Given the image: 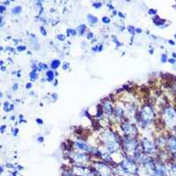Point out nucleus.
<instances>
[{
  "instance_id": "obj_2",
  "label": "nucleus",
  "mask_w": 176,
  "mask_h": 176,
  "mask_svg": "<svg viewBox=\"0 0 176 176\" xmlns=\"http://www.w3.org/2000/svg\"><path fill=\"white\" fill-rule=\"evenodd\" d=\"M138 121L140 123V125L143 128L151 125L155 120V112L152 107L149 104L144 105L141 108L140 111L138 112Z\"/></svg>"
},
{
  "instance_id": "obj_40",
  "label": "nucleus",
  "mask_w": 176,
  "mask_h": 176,
  "mask_svg": "<svg viewBox=\"0 0 176 176\" xmlns=\"http://www.w3.org/2000/svg\"><path fill=\"white\" fill-rule=\"evenodd\" d=\"M6 49H7L8 51H10V52H14V51H15V48H12V47H10V46H7V47H6Z\"/></svg>"
},
{
  "instance_id": "obj_39",
  "label": "nucleus",
  "mask_w": 176,
  "mask_h": 176,
  "mask_svg": "<svg viewBox=\"0 0 176 176\" xmlns=\"http://www.w3.org/2000/svg\"><path fill=\"white\" fill-rule=\"evenodd\" d=\"M33 87V85H32V83L31 82H29V83H26V89H31Z\"/></svg>"
},
{
  "instance_id": "obj_21",
  "label": "nucleus",
  "mask_w": 176,
  "mask_h": 176,
  "mask_svg": "<svg viewBox=\"0 0 176 176\" xmlns=\"http://www.w3.org/2000/svg\"><path fill=\"white\" fill-rule=\"evenodd\" d=\"M103 50V45L102 44H97L96 46L92 48V51L93 52H101Z\"/></svg>"
},
{
  "instance_id": "obj_31",
  "label": "nucleus",
  "mask_w": 176,
  "mask_h": 176,
  "mask_svg": "<svg viewBox=\"0 0 176 176\" xmlns=\"http://www.w3.org/2000/svg\"><path fill=\"white\" fill-rule=\"evenodd\" d=\"M160 61L164 63H167L168 61V57H167V54H162L161 55V57H160Z\"/></svg>"
},
{
  "instance_id": "obj_49",
  "label": "nucleus",
  "mask_w": 176,
  "mask_h": 176,
  "mask_svg": "<svg viewBox=\"0 0 176 176\" xmlns=\"http://www.w3.org/2000/svg\"><path fill=\"white\" fill-rule=\"evenodd\" d=\"M10 3H11L10 1H5V2H3V4H7L8 5V4H10Z\"/></svg>"
},
{
  "instance_id": "obj_12",
  "label": "nucleus",
  "mask_w": 176,
  "mask_h": 176,
  "mask_svg": "<svg viewBox=\"0 0 176 176\" xmlns=\"http://www.w3.org/2000/svg\"><path fill=\"white\" fill-rule=\"evenodd\" d=\"M153 23L156 25V26H159L160 27H164L165 26V24H166V19H160V17L158 16H155L153 19Z\"/></svg>"
},
{
  "instance_id": "obj_30",
  "label": "nucleus",
  "mask_w": 176,
  "mask_h": 176,
  "mask_svg": "<svg viewBox=\"0 0 176 176\" xmlns=\"http://www.w3.org/2000/svg\"><path fill=\"white\" fill-rule=\"evenodd\" d=\"M26 49V46H25V45H19V46H18L17 48H16V50H17L18 52H23V51H25Z\"/></svg>"
},
{
  "instance_id": "obj_47",
  "label": "nucleus",
  "mask_w": 176,
  "mask_h": 176,
  "mask_svg": "<svg viewBox=\"0 0 176 176\" xmlns=\"http://www.w3.org/2000/svg\"><path fill=\"white\" fill-rule=\"evenodd\" d=\"M118 16H119V17H121V18H123V19H124V18H125V15H123V12H121V11H119V12H118Z\"/></svg>"
},
{
  "instance_id": "obj_34",
  "label": "nucleus",
  "mask_w": 176,
  "mask_h": 176,
  "mask_svg": "<svg viewBox=\"0 0 176 176\" xmlns=\"http://www.w3.org/2000/svg\"><path fill=\"white\" fill-rule=\"evenodd\" d=\"M62 67H63V70H64V71H67V70H69V69H70V63H67V62H65V63H63Z\"/></svg>"
},
{
  "instance_id": "obj_18",
  "label": "nucleus",
  "mask_w": 176,
  "mask_h": 176,
  "mask_svg": "<svg viewBox=\"0 0 176 176\" xmlns=\"http://www.w3.org/2000/svg\"><path fill=\"white\" fill-rule=\"evenodd\" d=\"M156 145H158L159 146H167V139L164 137H160L157 140H156Z\"/></svg>"
},
{
  "instance_id": "obj_22",
  "label": "nucleus",
  "mask_w": 176,
  "mask_h": 176,
  "mask_svg": "<svg viewBox=\"0 0 176 176\" xmlns=\"http://www.w3.org/2000/svg\"><path fill=\"white\" fill-rule=\"evenodd\" d=\"M48 65L44 63H38V71H48Z\"/></svg>"
},
{
  "instance_id": "obj_26",
  "label": "nucleus",
  "mask_w": 176,
  "mask_h": 176,
  "mask_svg": "<svg viewBox=\"0 0 176 176\" xmlns=\"http://www.w3.org/2000/svg\"><path fill=\"white\" fill-rule=\"evenodd\" d=\"M112 40H113V42H115V44L116 45V47H120V46H122L121 41L118 40V38H117L115 35H113V36H112Z\"/></svg>"
},
{
  "instance_id": "obj_6",
  "label": "nucleus",
  "mask_w": 176,
  "mask_h": 176,
  "mask_svg": "<svg viewBox=\"0 0 176 176\" xmlns=\"http://www.w3.org/2000/svg\"><path fill=\"white\" fill-rule=\"evenodd\" d=\"M73 147L81 152H86V153H88V154H92V155H94L95 153V151L97 148H94L90 144H88L86 141L83 140V139H76L73 141Z\"/></svg>"
},
{
  "instance_id": "obj_3",
  "label": "nucleus",
  "mask_w": 176,
  "mask_h": 176,
  "mask_svg": "<svg viewBox=\"0 0 176 176\" xmlns=\"http://www.w3.org/2000/svg\"><path fill=\"white\" fill-rule=\"evenodd\" d=\"M140 149H142L143 152L148 156L154 155L157 153V145L156 143L148 137H142L139 141Z\"/></svg>"
},
{
  "instance_id": "obj_17",
  "label": "nucleus",
  "mask_w": 176,
  "mask_h": 176,
  "mask_svg": "<svg viewBox=\"0 0 176 176\" xmlns=\"http://www.w3.org/2000/svg\"><path fill=\"white\" fill-rule=\"evenodd\" d=\"M29 78H30V80H31L32 82L38 80V78H39L38 72H37L36 71H31L30 73H29Z\"/></svg>"
},
{
  "instance_id": "obj_10",
  "label": "nucleus",
  "mask_w": 176,
  "mask_h": 176,
  "mask_svg": "<svg viewBox=\"0 0 176 176\" xmlns=\"http://www.w3.org/2000/svg\"><path fill=\"white\" fill-rule=\"evenodd\" d=\"M167 147L168 151L173 152L174 154L176 153V136L170 135L167 138Z\"/></svg>"
},
{
  "instance_id": "obj_52",
  "label": "nucleus",
  "mask_w": 176,
  "mask_h": 176,
  "mask_svg": "<svg viewBox=\"0 0 176 176\" xmlns=\"http://www.w3.org/2000/svg\"><path fill=\"white\" fill-rule=\"evenodd\" d=\"M0 68H1V70H2V71H4V70H5V67H4V66H1Z\"/></svg>"
},
{
  "instance_id": "obj_46",
  "label": "nucleus",
  "mask_w": 176,
  "mask_h": 176,
  "mask_svg": "<svg viewBox=\"0 0 176 176\" xmlns=\"http://www.w3.org/2000/svg\"><path fill=\"white\" fill-rule=\"evenodd\" d=\"M108 5L109 6V9H110L111 11H114V10H115V7H114V5H112V4H111V3H108Z\"/></svg>"
},
{
  "instance_id": "obj_41",
  "label": "nucleus",
  "mask_w": 176,
  "mask_h": 176,
  "mask_svg": "<svg viewBox=\"0 0 176 176\" xmlns=\"http://www.w3.org/2000/svg\"><path fill=\"white\" fill-rule=\"evenodd\" d=\"M18 88H19V85H18L17 83L13 84V86H12V90H13V91H17Z\"/></svg>"
},
{
  "instance_id": "obj_51",
  "label": "nucleus",
  "mask_w": 176,
  "mask_h": 176,
  "mask_svg": "<svg viewBox=\"0 0 176 176\" xmlns=\"http://www.w3.org/2000/svg\"><path fill=\"white\" fill-rule=\"evenodd\" d=\"M4 166H1V174H3L4 173Z\"/></svg>"
},
{
  "instance_id": "obj_32",
  "label": "nucleus",
  "mask_w": 176,
  "mask_h": 176,
  "mask_svg": "<svg viewBox=\"0 0 176 176\" xmlns=\"http://www.w3.org/2000/svg\"><path fill=\"white\" fill-rule=\"evenodd\" d=\"M40 32H41V33L43 35V36H47V30H46V28L44 27V26H41L40 27Z\"/></svg>"
},
{
  "instance_id": "obj_33",
  "label": "nucleus",
  "mask_w": 176,
  "mask_h": 176,
  "mask_svg": "<svg viewBox=\"0 0 176 176\" xmlns=\"http://www.w3.org/2000/svg\"><path fill=\"white\" fill-rule=\"evenodd\" d=\"M148 13L152 16H157V10L156 9H149Z\"/></svg>"
},
{
  "instance_id": "obj_8",
  "label": "nucleus",
  "mask_w": 176,
  "mask_h": 176,
  "mask_svg": "<svg viewBox=\"0 0 176 176\" xmlns=\"http://www.w3.org/2000/svg\"><path fill=\"white\" fill-rule=\"evenodd\" d=\"M71 160H73V162L76 165L86 166L90 162L91 157H90V154H88V153L76 152H73V154L71 155Z\"/></svg>"
},
{
  "instance_id": "obj_38",
  "label": "nucleus",
  "mask_w": 176,
  "mask_h": 176,
  "mask_svg": "<svg viewBox=\"0 0 176 176\" xmlns=\"http://www.w3.org/2000/svg\"><path fill=\"white\" fill-rule=\"evenodd\" d=\"M37 141H38V143L41 144V143L44 142V138H43V137H38V138H37Z\"/></svg>"
},
{
  "instance_id": "obj_24",
  "label": "nucleus",
  "mask_w": 176,
  "mask_h": 176,
  "mask_svg": "<svg viewBox=\"0 0 176 176\" xmlns=\"http://www.w3.org/2000/svg\"><path fill=\"white\" fill-rule=\"evenodd\" d=\"M4 112H10L11 111V104L7 100L4 102Z\"/></svg>"
},
{
  "instance_id": "obj_35",
  "label": "nucleus",
  "mask_w": 176,
  "mask_h": 176,
  "mask_svg": "<svg viewBox=\"0 0 176 176\" xmlns=\"http://www.w3.org/2000/svg\"><path fill=\"white\" fill-rule=\"evenodd\" d=\"M86 38L88 40H93L94 38V33L93 32H88L87 33V35H86Z\"/></svg>"
},
{
  "instance_id": "obj_36",
  "label": "nucleus",
  "mask_w": 176,
  "mask_h": 176,
  "mask_svg": "<svg viewBox=\"0 0 176 176\" xmlns=\"http://www.w3.org/2000/svg\"><path fill=\"white\" fill-rule=\"evenodd\" d=\"M6 11V6L5 5H4L3 4H0V13L1 14H3L4 11Z\"/></svg>"
},
{
  "instance_id": "obj_1",
  "label": "nucleus",
  "mask_w": 176,
  "mask_h": 176,
  "mask_svg": "<svg viewBox=\"0 0 176 176\" xmlns=\"http://www.w3.org/2000/svg\"><path fill=\"white\" fill-rule=\"evenodd\" d=\"M122 149L124 152V155L133 158L138 152H139L140 143L134 137H125L122 139Z\"/></svg>"
},
{
  "instance_id": "obj_11",
  "label": "nucleus",
  "mask_w": 176,
  "mask_h": 176,
  "mask_svg": "<svg viewBox=\"0 0 176 176\" xmlns=\"http://www.w3.org/2000/svg\"><path fill=\"white\" fill-rule=\"evenodd\" d=\"M115 118L117 120V121H123V119L124 118V115H125V110L123 107L117 105L115 108V110H114V115Z\"/></svg>"
},
{
  "instance_id": "obj_5",
  "label": "nucleus",
  "mask_w": 176,
  "mask_h": 176,
  "mask_svg": "<svg viewBox=\"0 0 176 176\" xmlns=\"http://www.w3.org/2000/svg\"><path fill=\"white\" fill-rule=\"evenodd\" d=\"M93 167L95 169L99 176H115V171L114 170L115 168L104 161L93 162Z\"/></svg>"
},
{
  "instance_id": "obj_45",
  "label": "nucleus",
  "mask_w": 176,
  "mask_h": 176,
  "mask_svg": "<svg viewBox=\"0 0 176 176\" xmlns=\"http://www.w3.org/2000/svg\"><path fill=\"white\" fill-rule=\"evenodd\" d=\"M143 32V30L141 29V28H139V27H137L136 28V33H141Z\"/></svg>"
},
{
  "instance_id": "obj_23",
  "label": "nucleus",
  "mask_w": 176,
  "mask_h": 176,
  "mask_svg": "<svg viewBox=\"0 0 176 176\" xmlns=\"http://www.w3.org/2000/svg\"><path fill=\"white\" fill-rule=\"evenodd\" d=\"M126 29H127V31L130 33V34H132L133 36H134V34L136 33V27L134 26H128L127 27H126Z\"/></svg>"
},
{
  "instance_id": "obj_54",
  "label": "nucleus",
  "mask_w": 176,
  "mask_h": 176,
  "mask_svg": "<svg viewBox=\"0 0 176 176\" xmlns=\"http://www.w3.org/2000/svg\"><path fill=\"white\" fill-rule=\"evenodd\" d=\"M173 58L176 59V54H175V53H173Z\"/></svg>"
},
{
  "instance_id": "obj_44",
  "label": "nucleus",
  "mask_w": 176,
  "mask_h": 176,
  "mask_svg": "<svg viewBox=\"0 0 176 176\" xmlns=\"http://www.w3.org/2000/svg\"><path fill=\"white\" fill-rule=\"evenodd\" d=\"M168 62L171 63L172 64H175L176 63V59H175V58H169V59H168Z\"/></svg>"
},
{
  "instance_id": "obj_27",
  "label": "nucleus",
  "mask_w": 176,
  "mask_h": 176,
  "mask_svg": "<svg viewBox=\"0 0 176 176\" xmlns=\"http://www.w3.org/2000/svg\"><path fill=\"white\" fill-rule=\"evenodd\" d=\"M62 176H75V175L71 170H63L62 173Z\"/></svg>"
},
{
  "instance_id": "obj_48",
  "label": "nucleus",
  "mask_w": 176,
  "mask_h": 176,
  "mask_svg": "<svg viewBox=\"0 0 176 176\" xmlns=\"http://www.w3.org/2000/svg\"><path fill=\"white\" fill-rule=\"evenodd\" d=\"M168 43H169L170 45H172V46L175 45V41H174L173 40H169V41H168Z\"/></svg>"
},
{
  "instance_id": "obj_19",
  "label": "nucleus",
  "mask_w": 176,
  "mask_h": 176,
  "mask_svg": "<svg viewBox=\"0 0 176 176\" xmlns=\"http://www.w3.org/2000/svg\"><path fill=\"white\" fill-rule=\"evenodd\" d=\"M78 33L77 32V29H74V28H67L66 30V34L67 36H76Z\"/></svg>"
},
{
  "instance_id": "obj_28",
  "label": "nucleus",
  "mask_w": 176,
  "mask_h": 176,
  "mask_svg": "<svg viewBox=\"0 0 176 176\" xmlns=\"http://www.w3.org/2000/svg\"><path fill=\"white\" fill-rule=\"evenodd\" d=\"M93 6L95 9H100V8L102 7V3H101V2H99V1L93 2Z\"/></svg>"
},
{
  "instance_id": "obj_20",
  "label": "nucleus",
  "mask_w": 176,
  "mask_h": 176,
  "mask_svg": "<svg viewBox=\"0 0 176 176\" xmlns=\"http://www.w3.org/2000/svg\"><path fill=\"white\" fill-rule=\"evenodd\" d=\"M22 11V7L20 5H17V6H14L12 9H11V13L14 14V15H17V14H19L20 12Z\"/></svg>"
},
{
  "instance_id": "obj_37",
  "label": "nucleus",
  "mask_w": 176,
  "mask_h": 176,
  "mask_svg": "<svg viewBox=\"0 0 176 176\" xmlns=\"http://www.w3.org/2000/svg\"><path fill=\"white\" fill-rule=\"evenodd\" d=\"M35 122L37 123V124H39V125H42L44 123H43V121L41 119V118H36V120H35Z\"/></svg>"
},
{
  "instance_id": "obj_4",
  "label": "nucleus",
  "mask_w": 176,
  "mask_h": 176,
  "mask_svg": "<svg viewBox=\"0 0 176 176\" xmlns=\"http://www.w3.org/2000/svg\"><path fill=\"white\" fill-rule=\"evenodd\" d=\"M162 117L165 124L169 128H175L176 126V110L170 107L166 106L162 110Z\"/></svg>"
},
{
  "instance_id": "obj_43",
  "label": "nucleus",
  "mask_w": 176,
  "mask_h": 176,
  "mask_svg": "<svg viewBox=\"0 0 176 176\" xmlns=\"http://www.w3.org/2000/svg\"><path fill=\"white\" fill-rule=\"evenodd\" d=\"M5 129H6V125H2L1 128H0V131H1V133H4V130H5Z\"/></svg>"
},
{
  "instance_id": "obj_55",
  "label": "nucleus",
  "mask_w": 176,
  "mask_h": 176,
  "mask_svg": "<svg viewBox=\"0 0 176 176\" xmlns=\"http://www.w3.org/2000/svg\"><path fill=\"white\" fill-rule=\"evenodd\" d=\"M175 40H176V33H175Z\"/></svg>"
},
{
  "instance_id": "obj_16",
  "label": "nucleus",
  "mask_w": 176,
  "mask_h": 176,
  "mask_svg": "<svg viewBox=\"0 0 176 176\" xmlns=\"http://www.w3.org/2000/svg\"><path fill=\"white\" fill-rule=\"evenodd\" d=\"M77 32L79 35H84L86 32V26L85 24H81L77 27Z\"/></svg>"
},
{
  "instance_id": "obj_7",
  "label": "nucleus",
  "mask_w": 176,
  "mask_h": 176,
  "mask_svg": "<svg viewBox=\"0 0 176 176\" xmlns=\"http://www.w3.org/2000/svg\"><path fill=\"white\" fill-rule=\"evenodd\" d=\"M121 130L125 137L137 138L138 134V130L137 126L134 123H132L129 121H124L123 123H122Z\"/></svg>"
},
{
  "instance_id": "obj_14",
  "label": "nucleus",
  "mask_w": 176,
  "mask_h": 176,
  "mask_svg": "<svg viewBox=\"0 0 176 176\" xmlns=\"http://www.w3.org/2000/svg\"><path fill=\"white\" fill-rule=\"evenodd\" d=\"M87 21L91 25H95L99 22V19L96 16H94L93 14H88L87 15Z\"/></svg>"
},
{
  "instance_id": "obj_25",
  "label": "nucleus",
  "mask_w": 176,
  "mask_h": 176,
  "mask_svg": "<svg viewBox=\"0 0 176 176\" xmlns=\"http://www.w3.org/2000/svg\"><path fill=\"white\" fill-rule=\"evenodd\" d=\"M101 21H102L103 24L108 25V24H109V23L111 22V19H110L108 16H103L102 19H101Z\"/></svg>"
},
{
  "instance_id": "obj_15",
  "label": "nucleus",
  "mask_w": 176,
  "mask_h": 176,
  "mask_svg": "<svg viewBox=\"0 0 176 176\" xmlns=\"http://www.w3.org/2000/svg\"><path fill=\"white\" fill-rule=\"evenodd\" d=\"M61 61L59 59H54L51 61L50 63V68L52 70H57L60 66H61Z\"/></svg>"
},
{
  "instance_id": "obj_29",
  "label": "nucleus",
  "mask_w": 176,
  "mask_h": 176,
  "mask_svg": "<svg viewBox=\"0 0 176 176\" xmlns=\"http://www.w3.org/2000/svg\"><path fill=\"white\" fill-rule=\"evenodd\" d=\"M56 39L58 41H64L65 39H66V36L64 34H63V33H59V34L56 35Z\"/></svg>"
},
{
  "instance_id": "obj_9",
  "label": "nucleus",
  "mask_w": 176,
  "mask_h": 176,
  "mask_svg": "<svg viewBox=\"0 0 176 176\" xmlns=\"http://www.w3.org/2000/svg\"><path fill=\"white\" fill-rule=\"evenodd\" d=\"M102 108H103V111H104V115H106V116L110 117L114 115V105L112 103V101H110L109 100H106L103 104H102Z\"/></svg>"
},
{
  "instance_id": "obj_13",
  "label": "nucleus",
  "mask_w": 176,
  "mask_h": 176,
  "mask_svg": "<svg viewBox=\"0 0 176 176\" xmlns=\"http://www.w3.org/2000/svg\"><path fill=\"white\" fill-rule=\"evenodd\" d=\"M55 75H56V72H54L52 70H48L46 71V81L48 82H52V81H55Z\"/></svg>"
},
{
  "instance_id": "obj_53",
  "label": "nucleus",
  "mask_w": 176,
  "mask_h": 176,
  "mask_svg": "<svg viewBox=\"0 0 176 176\" xmlns=\"http://www.w3.org/2000/svg\"><path fill=\"white\" fill-rule=\"evenodd\" d=\"M11 121H14V120H15V116H14V115H11Z\"/></svg>"
},
{
  "instance_id": "obj_50",
  "label": "nucleus",
  "mask_w": 176,
  "mask_h": 176,
  "mask_svg": "<svg viewBox=\"0 0 176 176\" xmlns=\"http://www.w3.org/2000/svg\"><path fill=\"white\" fill-rule=\"evenodd\" d=\"M112 13H113V15H116L117 11H116L115 10H114V11H112Z\"/></svg>"
},
{
  "instance_id": "obj_42",
  "label": "nucleus",
  "mask_w": 176,
  "mask_h": 176,
  "mask_svg": "<svg viewBox=\"0 0 176 176\" xmlns=\"http://www.w3.org/2000/svg\"><path fill=\"white\" fill-rule=\"evenodd\" d=\"M12 133H13V136H15V137H16V136L18 135V133H19V130H18L17 128H15L14 130L12 129Z\"/></svg>"
}]
</instances>
